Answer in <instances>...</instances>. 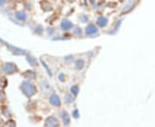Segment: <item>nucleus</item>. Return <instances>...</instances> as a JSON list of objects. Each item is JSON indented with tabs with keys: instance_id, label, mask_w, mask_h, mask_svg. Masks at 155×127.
Segmentation results:
<instances>
[{
	"instance_id": "1",
	"label": "nucleus",
	"mask_w": 155,
	"mask_h": 127,
	"mask_svg": "<svg viewBox=\"0 0 155 127\" xmlns=\"http://www.w3.org/2000/svg\"><path fill=\"white\" fill-rule=\"evenodd\" d=\"M22 89L25 95H27L28 97L32 96L35 93V88L32 83L29 82H24L22 85Z\"/></svg>"
},
{
	"instance_id": "2",
	"label": "nucleus",
	"mask_w": 155,
	"mask_h": 127,
	"mask_svg": "<svg viewBox=\"0 0 155 127\" xmlns=\"http://www.w3.org/2000/svg\"><path fill=\"white\" fill-rule=\"evenodd\" d=\"M3 70L7 74H12L17 71V66L14 64H5L3 67Z\"/></svg>"
},
{
	"instance_id": "3",
	"label": "nucleus",
	"mask_w": 155,
	"mask_h": 127,
	"mask_svg": "<svg viewBox=\"0 0 155 127\" xmlns=\"http://www.w3.org/2000/svg\"><path fill=\"white\" fill-rule=\"evenodd\" d=\"M50 102L54 106H57L61 105V100L59 98V96H57L56 94H53L50 97Z\"/></svg>"
},
{
	"instance_id": "4",
	"label": "nucleus",
	"mask_w": 155,
	"mask_h": 127,
	"mask_svg": "<svg viewBox=\"0 0 155 127\" xmlns=\"http://www.w3.org/2000/svg\"><path fill=\"white\" fill-rule=\"evenodd\" d=\"M97 32V29L94 25H89L86 28V33H88V34H93Z\"/></svg>"
},
{
	"instance_id": "5",
	"label": "nucleus",
	"mask_w": 155,
	"mask_h": 127,
	"mask_svg": "<svg viewBox=\"0 0 155 127\" xmlns=\"http://www.w3.org/2000/svg\"><path fill=\"white\" fill-rule=\"evenodd\" d=\"M61 27H62V28H64V29L67 30V29H69V28H72V23H71L70 22H68V21H67V20H65V21H63V22H62Z\"/></svg>"
},
{
	"instance_id": "6",
	"label": "nucleus",
	"mask_w": 155,
	"mask_h": 127,
	"mask_svg": "<svg viewBox=\"0 0 155 127\" xmlns=\"http://www.w3.org/2000/svg\"><path fill=\"white\" fill-rule=\"evenodd\" d=\"M17 17L19 20H25L26 19V15L22 11H18L17 13Z\"/></svg>"
},
{
	"instance_id": "7",
	"label": "nucleus",
	"mask_w": 155,
	"mask_h": 127,
	"mask_svg": "<svg viewBox=\"0 0 155 127\" xmlns=\"http://www.w3.org/2000/svg\"><path fill=\"white\" fill-rule=\"evenodd\" d=\"M97 22H98V24H99L100 26H104L106 25V22H107V19H105L104 17H100L99 19L97 20Z\"/></svg>"
},
{
	"instance_id": "8",
	"label": "nucleus",
	"mask_w": 155,
	"mask_h": 127,
	"mask_svg": "<svg viewBox=\"0 0 155 127\" xmlns=\"http://www.w3.org/2000/svg\"><path fill=\"white\" fill-rule=\"evenodd\" d=\"M63 122L66 124V125H68L69 124V116L67 114L66 112H63Z\"/></svg>"
},
{
	"instance_id": "9",
	"label": "nucleus",
	"mask_w": 155,
	"mask_h": 127,
	"mask_svg": "<svg viewBox=\"0 0 155 127\" xmlns=\"http://www.w3.org/2000/svg\"><path fill=\"white\" fill-rule=\"evenodd\" d=\"M28 62H30V63H31V65H35V59H34L33 57H28Z\"/></svg>"
},
{
	"instance_id": "10",
	"label": "nucleus",
	"mask_w": 155,
	"mask_h": 127,
	"mask_svg": "<svg viewBox=\"0 0 155 127\" xmlns=\"http://www.w3.org/2000/svg\"><path fill=\"white\" fill-rule=\"evenodd\" d=\"M72 93H73V94H77L78 91V88L77 86H74V87H72Z\"/></svg>"
},
{
	"instance_id": "11",
	"label": "nucleus",
	"mask_w": 155,
	"mask_h": 127,
	"mask_svg": "<svg viewBox=\"0 0 155 127\" xmlns=\"http://www.w3.org/2000/svg\"><path fill=\"white\" fill-rule=\"evenodd\" d=\"M5 0H0V6L5 5Z\"/></svg>"
}]
</instances>
